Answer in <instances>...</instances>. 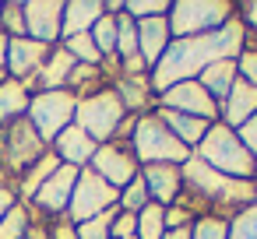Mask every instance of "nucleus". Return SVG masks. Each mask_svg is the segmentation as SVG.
Returning <instances> with one entry per match:
<instances>
[{
    "mask_svg": "<svg viewBox=\"0 0 257 239\" xmlns=\"http://www.w3.org/2000/svg\"><path fill=\"white\" fill-rule=\"evenodd\" d=\"M106 15L99 0H67L64 4V25H60V43L81 32H92V25Z\"/></svg>",
    "mask_w": 257,
    "mask_h": 239,
    "instance_id": "nucleus-20",
    "label": "nucleus"
},
{
    "mask_svg": "<svg viewBox=\"0 0 257 239\" xmlns=\"http://www.w3.org/2000/svg\"><path fill=\"white\" fill-rule=\"evenodd\" d=\"M74 109H78V95L60 88V92H36L32 102H29V113L25 120L36 127V134L53 144L57 134H64L71 123H74Z\"/></svg>",
    "mask_w": 257,
    "mask_h": 239,
    "instance_id": "nucleus-7",
    "label": "nucleus"
},
{
    "mask_svg": "<svg viewBox=\"0 0 257 239\" xmlns=\"http://www.w3.org/2000/svg\"><path fill=\"white\" fill-rule=\"evenodd\" d=\"M15 204H18V193H15L11 186H0V221H4V214H8Z\"/></svg>",
    "mask_w": 257,
    "mask_h": 239,
    "instance_id": "nucleus-42",
    "label": "nucleus"
},
{
    "mask_svg": "<svg viewBox=\"0 0 257 239\" xmlns=\"http://www.w3.org/2000/svg\"><path fill=\"white\" fill-rule=\"evenodd\" d=\"M183 193L187 197H197V200H222V204H243L250 207L257 200V183H243V179H229L215 169H208L197 155H190L183 165Z\"/></svg>",
    "mask_w": 257,
    "mask_h": 239,
    "instance_id": "nucleus-3",
    "label": "nucleus"
},
{
    "mask_svg": "<svg viewBox=\"0 0 257 239\" xmlns=\"http://www.w3.org/2000/svg\"><path fill=\"white\" fill-rule=\"evenodd\" d=\"M57 169H60V158H57L53 151H46L36 165H29V169L22 172V197H29V200H32V197H36V190H39V186H43Z\"/></svg>",
    "mask_w": 257,
    "mask_h": 239,
    "instance_id": "nucleus-25",
    "label": "nucleus"
},
{
    "mask_svg": "<svg viewBox=\"0 0 257 239\" xmlns=\"http://www.w3.org/2000/svg\"><path fill=\"white\" fill-rule=\"evenodd\" d=\"M95 141L81 130V127H67L64 134H57V141H53V155L64 162V165H74V169H85L88 162H92V155H95Z\"/></svg>",
    "mask_w": 257,
    "mask_h": 239,
    "instance_id": "nucleus-17",
    "label": "nucleus"
},
{
    "mask_svg": "<svg viewBox=\"0 0 257 239\" xmlns=\"http://www.w3.org/2000/svg\"><path fill=\"white\" fill-rule=\"evenodd\" d=\"M148 204V186H145V179H141V172H138V179H131L123 190H120V211H127V214H138L141 207Z\"/></svg>",
    "mask_w": 257,
    "mask_h": 239,
    "instance_id": "nucleus-32",
    "label": "nucleus"
},
{
    "mask_svg": "<svg viewBox=\"0 0 257 239\" xmlns=\"http://www.w3.org/2000/svg\"><path fill=\"white\" fill-rule=\"evenodd\" d=\"M113 92L120 95L123 109H134L138 116H141L145 106H152V95H155L152 85H148V78H127V74H120V81H116Z\"/></svg>",
    "mask_w": 257,
    "mask_h": 239,
    "instance_id": "nucleus-24",
    "label": "nucleus"
},
{
    "mask_svg": "<svg viewBox=\"0 0 257 239\" xmlns=\"http://www.w3.org/2000/svg\"><path fill=\"white\" fill-rule=\"evenodd\" d=\"M29 102H32V95H29L25 81H15V78L0 81V123H11V120L25 116Z\"/></svg>",
    "mask_w": 257,
    "mask_h": 239,
    "instance_id": "nucleus-23",
    "label": "nucleus"
},
{
    "mask_svg": "<svg viewBox=\"0 0 257 239\" xmlns=\"http://www.w3.org/2000/svg\"><path fill=\"white\" fill-rule=\"evenodd\" d=\"M236 74H239V81L257 88V50H243L236 57Z\"/></svg>",
    "mask_w": 257,
    "mask_h": 239,
    "instance_id": "nucleus-37",
    "label": "nucleus"
},
{
    "mask_svg": "<svg viewBox=\"0 0 257 239\" xmlns=\"http://www.w3.org/2000/svg\"><path fill=\"white\" fill-rule=\"evenodd\" d=\"M159 120H162V123L173 130V137H176L180 144H187V148H197V144L204 141V134L211 130L208 120L187 116V113H173V109H159Z\"/></svg>",
    "mask_w": 257,
    "mask_h": 239,
    "instance_id": "nucleus-21",
    "label": "nucleus"
},
{
    "mask_svg": "<svg viewBox=\"0 0 257 239\" xmlns=\"http://www.w3.org/2000/svg\"><path fill=\"white\" fill-rule=\"evenodd\" d=\"M60 25H64V4L60 0H29L25 4V32L29 39L43 46L60 43Z\"/></svg>",
    "mask_w": 257,
    "mask_h": 239,
    "instance_id": "nucleus-12",
    "label": "nucleus"
},
{
    "mask_svg": "<svg viewBox=\"0 0 257 239\" xmlns=\"http://www.w3.org/2000/svg\"><path fill=\"white\" fill-rule=\"evenodd\" d=\"M127 239H138V235H127Z\"/></svg>",
    "mask_w": 257,
    "mask_h": 239,
    "instance_id": "nucleus-46",
    "label": "nucleus"
},
{
    "mask_svg": "<svg viewBox=\"0 0 257 239\" xmlns=\"http://www.w3.org/2000/svg\"><path fill=\"white\" fill-rule=\"evenodd\" d=\"M169 43H173V32H169V18H166V15L138 22V53H141V60L148 64V74H152V67L162 60V53L169 50Z\"/></svg>",
    "mask_w": 257,
    "mask_h": 239,
    "instance_id": "nucleus-15",
    "label": "nucleus"
},
{
    "mask_svg": "<svg viewBox=\"0 0 257 239\" xmlns=\"http://www.w3.org/2000/svg\"><path fill=\"white\" fill-rule=\"evenodd\" d=\"M138 53V22L131 15L116 18V60H127Z\"/></svg>",
    "mask_w": 257,
    "mask_h": 239,
    "instance_id": "nucleus-29",
    "label": "nucleus"
},
{
    "mask_svg": "<svg viewBox=\"0 0 257 239\" xmlns=\"http://www.w3.org/2000/svg\"><path fill=\"white\" fill-rule=\"evenodd\" d=\"M239 15H243V29H246V32H257V0L239 4Z\"/></svg>",
    "mask_w": 257,
    "mask_h": 239,
    "instance_id": "nucleus-41",
    "label": "nucleus"
},
{
    "mask_svg": "<svg viewBox=\"0 0 257 239\" xmlns=\"http://www.w3.org/2000/svg\"><path fill=\"white\" fill-rule=\"evenodd\" d=\"M253 113H257V88L246 85V81H236L232 92H229V95L222 99V106H218L222 123H225L229 130H236V127H243Z\"/></svg>",
    "mask_w": 257,
    "mask_h": 239,
    "instance_id": "nucleus-18",
    "label": "nucleus"
},
{
    "mask_svg": "<svg viewBox=\"0 0 257 239\" xmlns=\"http://www.w3.org/2000/svg\"><path fill=\"white\" fill-rule=\"evenodd\" d=\"M92 169H95L109 186H116V190H123V186H127L131 179H138V172H141L134 151H127V148L116 144V141L95 148V155H92Z\"/></svg>",
    "mask_w": 257,
    "mask_h": 239,
    "instance_id": "nucleus-11",
    "label": "nucleus"
},
{
    "mask_svg": "<svg viewBox=\"0 0 257 239\" xmlns=\"http://www.w3.org/2000/svg\"><path fill=\"white\" fill-rule=\"evenodd\" d=\"M166 18L176 39L208 36V32H218L225 22H232V4L229 0H176V4H169Z\"/></svg>",
    "mask_w": 257,
    "mask_h": 239,
    "instance_id": "nucleus-6",
    "label": "nucleus"
},
{
    "mask_svg": "<svg viewBox=\"0 0 257 239\" xmlns=\"http://www.w3.org/2000/svg\"><path fill=\"white\" fill-rule=\"evenodd\" d=\"M197 158L208 169H215V172H222L229 179L257 183V158L243 148V141L236 137V130H229L225 123H211V130L197 144Z\"/></svg>",
    "mask_w": 257,
    "mask_h": 239,
    "instance_id": "nucleus-2",
    "label": "nucleus"
},
{
    "mask_svg": "<svg viewBox=\"0 0 257 239\" xmlns=\"http://www.w3.org/2000/svg\"><path fill=\"white\" fill-rule=\"evenodd\" d=\"M127 235H138V214H127L120 211L109 225V239H127Z\"/></svg>",
    "mask_w": 257,
    "mask_h": 239,
    "instance_id": "nucleus-38",
    "label": "nucleus"
},
{
    "mask_svg": "<svg viewBox=\"0 0 257 239\" xmlns=\"http://www.w3.org/2000/svg\"><path fill=\"white\" fill-rule=\"evenodd\" d=\"M243 39H246V29L239 18L225 22L218 32H208V36H190V39H173L169 50L162 53V60L152 67L148 74V85L155 95H162L166 88L180 85V81H194L208 64L215 60H236L243 53Z\"/></svg>",
    "mask_w": 257,
    "mask_h": 239,
    "instance_id": "nucleus-1",
    "label": "nucleus"
},
{
    "mask_svg": "<svg viewBox=\"0 0 257 239\" xmlns=\"http://www.w3.org/2000/svg\"><path fill=\"white\" fill-rule=\"evenodd\" d=\"M197 81H201V88L222 106V99L232 92V85L239 81V74H236V60H215V64H208L201 74H197Z\"/></svg>",
    "mask_w": 257,
    "mask_h": 239,
    "instance_id": "nucleus-22",
    "label": "nucleus"
},
{
    "mask_svg": "<svg viewBox=\"0 0 257 239\" xmlns=\"http://www.w3.org/2000/svg\"><path fill=\"white\" fill-rule=\"evenodd\" d=\"M78 64H74V57L64 50V46H53L50 50V57H46V64L39 67V74L32 78V85L39 88V92H60V88H67V81H71V71H74Z\"/></svg>",
    "mask_w": 257,
    "mask_h": 239,
    "instance_id": "nucleus-19",
    "label": "nucleus"
},
{
    "mask_svg": "<svg viewBox=\"0 0 257 239\" xmlns=\"http://www.w3.org/2000/svg\"><path fill=\"white\" fill-rule=\"evenodd\" d=\"M236 137H239V141H243V148L257 158V113H253L243 127H236Z\"/></svg>",
    "mask_w": 257,
    "mask_h": 239,
    "instance_id": "nucleus-40",
    "label": "nucleus"
},
{
    "mask_svg": "<svg viewBox=\"0 0 257 239\" xmlns=\"http://www.w3.org/2000/svg\"><path fill=\"white\" fill-rule=\"evenodd\" d=\"M225 239H257V204H250V207H243L236 214V221L229 225Z\"/></svg>",
    "mask_w": 257,
    "mask_h": 239,
    "instance_id": "nucleus-34",
    "label": "nucleus"
},
{
    "mask_svg": "<svg viewBox=\"0 0 257 239\" xmlns=\"http://www.w3.org/2000/svg\"><path fill=\"white\" fill-rule=\"evenodd\" d=\"M155 106H159V109H173V113H187V116H201V120H208V123H215V116H218V102L201 88L197 78L166 88Z\"/></svg>",
    "mask_w": 257,
    "mask_h": 239,
    "instance_id": "nucleus-10",
    "label": "nucleus"
},
{
    "mask_svg": "<svg viewBox=\"0 0 257 239\" xmlns=\"http://www.w3.org/2000/svg\"><path fill=\"white\" fill-rule=\"evenodd\" d=\"M60 46H64L71 57H74V64H85V67H99V64H102V53L95 50V43H92V32L71 36V39H64Z\"/></svg>",
    "mask_w": 257,
    "mask_h": 239,
    "instance_id": "nucleus-27",
    "label": "nucleus"
},
{
    "mask_svg": "<svg viewBox=\"0 0 257 239\" xmlns=\"http://www.w3.org/2000/svg\"><path fill=\"white\" fill-rule=\"evenodd\" d=\"M166 235V207L148 200L138 211V239H162Z\"/></svg>",
    "mask_w": 257,
    "mask_h": 239,
    "instance_id": "nucleus-26",
    "label": "nucleus"
},
{
    "mask_svg": "<svg viewBox=\"0 0 257 239\" xmlns=\"http://www.w3.org/2000/svg\"><path fill=\"white\" fill-rule=\"evenodd\" d=\"M141 179L148 186V200H155L162 207L173 204V200H180V193H183V172H180V165H145Z\"/></svg>",
    "mask_w": 257,
    "mask_h": 239,
    "instance_id": "nucleus-16",
    "label": "nucleus"
},
{
    "mask_svg": "<svg viewBox=\"0 0 257 239\" xmlns=\"http://www.w3.org/2000/svg\"><path fill=\"white\" fill-rule=\"evenodd\" d=\"M120 204V190L116 186H109L95 169H78V183H74V193H71V207H67V218L74 221V225H81V221H88V218H95V214H102V211H109V207H116Z\"/></svg>",
    "mask_w": 257,
    "mask_h": 239,
    "instance_id": "nucleus-9",
    "label": "nucleus"
},
{
    "mask_svg": "<svg viewBox=\"0 0 257 239\" xmlns=\"http://www.w3.org/2000/svg\"><path fill=\"white\" fill-rule=\"evenodd\" d=\"M0 29H4L11 39L29 36V32H25V4H18V0H11V4H0Z\"/></svg>",
    "mask_w": 257,
    "mask_h": 239,
    "instance_id": "nucleus-31",
    "label": "nucleus"
},
{
    "mask_svg": "<svg viewBox=\"0 0 257 239\" xmlns=\"http://www.w3.org/2000/svg\"><path fill=\"white\" fill-rule=\"evenodd\" d=\"M190 214L194 211L187 204H169L166 207V228H187L190 225Z\"/></svg>",
    "mask_w": 257,
    "mask_h": 239,
    "instance_id": "nucleus-39",
    "label": "nucleus"
},
{
    "mask_svg": "<svg viewBox=\"0 0 257 239\" xmlns=\"http://www.w3.org/2000/svg\"><path fill=\"white\" fill-rule=\"evenodd\" d=\"M134 158L141 165H183L190 158V148L173 137V130L159 120V113H141L131 130Z\"/></svg>",
    "mask_w": 257,
    "mask_h": 239,
    "instance_id": "nucleus-4",
    "label": "nucleus"
},
{
    "mask_svg": "<svg viewBox=\"0 0 257 239\" xmlns=\"http://www.w3.org/2000/svg\"><path fill=\"white\" fill-rule=\"evenodd\" d=\"M123 15H131L134 22H145V18L169 15V4L166 0H131V4H123Z\"/></svg>",
    "mask_w": 257,
    "mask_h": 239,
    "instance_id": "nucleus-35",
    "label": "nucleus"
},
{
    "mask_svg": "<svg viewBox=\"0 0 257 239\" xmlns=\"http://www.w3.org/2000/svg\"><path fill=\"white\" fill-rule=\"evenodd\" d=\"M46 151H50L46 141L36 134V127H32L25 116L4 123V130H0V162L8 165V172H25V169L36 165Z\"/></svg>",
    "mask_w": 257,
    "mask_h": 239,
    "instance_id": "nucleus-8",
    "label": "nucleus"
},
{
    "mask_svg": "<svg viewBox=\"0 0 257 239\" xmlns=\"http://www.w3.org/2000/svg\"><path fill=\"white\" fill-rule=\"evenodd\" d=\"M25 239H50V228H46V225H36V228L29 225V232H25Z\"/></svg>",
    "mask_w": 257,
    "mask_h": 239,
    "instance_id": "nucleus-44",
    "label": "nucleus"
},
{
    "mask_svg": "<svg viewBox=\"0 0 257 239\" xmlns=\"http://www.w3.org/2000/svg\"><path fill=\"white\" fill-rule=\"evenodd\" d=\"M190 232H194V225H187V228H166L162 239H190Z\"/></svg>",
    "mask_w": 257,
    "mask_h": 239,
    "instance_id": "nucleus-43",
    "label": "nucleus"
},
{
    "mask_svg": "<svg viewBox=\"0 0 257 239\" xmlns=\"http://www.w3.org/2000/svg\"><path fill=\"white\" fill-rule=\"evenodd\" d=\"M50 50H53V46H43V43H36V39H29V36L11 39V43H8V64H4V71H8L15 81H32V78L39 74V67L46 64Z\"/></svg>",
    "mask_w": 257,
    "mask_h": 239,
    "instance_id": "nucleus-14",
    "label": "nucleus"
},
{
    "mask_svg": "<svg viewBox=\"0 0 257 239\" xmlns=\"http://www.w3.org/2000/svg\"><path fill=\"white\" fill-rule=\"evenodd\" d=\"M127 120V109L120 102V95L113 88L106 92H88L78 95V109H74V127H81L95 144H109L120 134V123Z\"/></svg>",
    "mask_w": 257,
    "mask_h": 239,
    "instance_id": "nucleus-5",
    "label": "nucleus"
},
{
    "mask_svg": "<svg viewBox=\"0 0 257 239\" xmlns=\"http://www.w3.org/2000/svg\"><path fill=\"white\" fill-rule=\"evenodd\" d=\"M25 232H29V211L25 204H15L0 221V239H25Z\"/></svg>",
    "mask_w": 257,
    "mask_h": 239,
    "instance_id": "nucleus-33",
    "label": "nucleus"
},
{
    "mask_svg": "<svg viewBox=\"0 0 257 239\" xmlns=\"http://www.w3.org/2000/svg\"><path fill=\"white\" fill-rule=\"evenodd\" d=\"M74 183H78V169L74 165H64L60 162V169L36 190V197H32V204L39 207V211H50V214H57V218H64V211L71 207V193H74Z\"/></svg>",
    "mask_w": 257,
    "mask_h": 239,
    "instance_id": "nucleus-13",
    "label": "nucleus"
},
{
    "mask_svg": "<svg viewBox=\"0 0 257 239\" xmlns=\"http://www.w3.org/2000/svg\"><path fill=\"white\" fill-rule=\"evenodd\" d=\"M8 43H11V36H8L4 29H0V67L8 64Z\"/></svg>",
    "mask_w": 257,
    "mask_h": 239,
    "instance_id": "nucleus-45",
    "label": "nucleus"
},
{
    "mask_svg": "<svg viewBox=\"0 0 257 239\" xmlns=\"http://www.w3.org/2000/svg\"><path fill=\"white\" fill-rule=\"evenodd\" d=\"M229 235V221H222V218H197L194 221V232H190V239H225Z\"/></svg>",
    "mask_w": 257,
    "mask_h": 239,
    "instance_id": "nucleus-36",
    "label": "nucleus"
},
{
    "mask_svg": "<svg viewBox=\"0 0 257 239\" xmlns=\"http://www.w3.org/2000/svg\"><path fill=\"white\" fill-rule=\"evenodd\" d=\"M116 214H120V207H109V211H102V214L74 225V239H109V225H113Z\"/></svg>",
    "mask_w": 257,
    "mask_h": 239,
    "instance_id": "nucleus-30",
    "label": "nucleus"
},
{
    "mask_svg": "<svg viewBox=\"0 0 257 239\" xmlns=\"http://www.w3.org/2000/svg\"><path fill=\"white\" fill-rule=\"evenodd\" d=\"M92 43H95V50L102 53V60L116 57V18H113V15H102V18L92 25Z\"/></svg>",
    "mask_w": 257,
    "mask_h": 239,
    "instance_id": "nucleus-28",
    "label": "nucleus"
}]
</instances>
